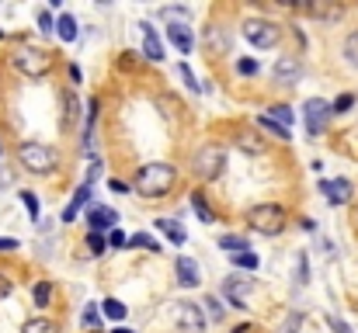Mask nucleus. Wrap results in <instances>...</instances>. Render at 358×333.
I'll use <instances>...</instances> for the list:
<instances>
[{
	"mask_svg": "<svg viewBox=\"0 0 358 333\" xmlns=\"http://www.w3.org/2000/svg\"><path fill=\"white\" fill-rule=\"evenodd\" d=\"M87 222H91V232H105V229H112L119 216H115V209H108V205H94L91 212H87Z\"/></svg>",
	"mask_w": 358,
	"mask_h": 333,
	"instance_id": "11",
	"label": "nucleus"
},
{
	"mask_svg": "<svg viewBox=\"0 0 358 333\" xmlns=\"http://www.w3.org/2000/svg\"><path fill=\"white\" fill-rule=\"evenodd\" d=\"M345 59H348L352 66H358V31H352V35L345 38Z\"/></svg>",
	"mask_w": 358,
	"mask_h": 333,
	"instance_id": "30",
	"label": "nucleus"
},
{
	"mask_svg": "<svg viewBox=\"0 0 358 333\" xmlns=\"http://www.w3.org/2000/svg\"><path fill=\"white\" fill-rule=\"evenodd\" d=\"M220 246H223V250H230V257H234V253H247V250H250V243H247L243 236H220Z\"/></svg>",
	"mask_w": 358,
	"mask_h": 333,
	"instance_id": "22",
	"label": "nucleus"
},
{
	"mask_svg": "<svg viewBox=\"0 0 358 333\" xmlns=\"http://www.w3.org/2000/svg\"><path fill=\"white\" fill-rule=\"evenodd\" d=\"M264 118L275 121V125H282V128H289V125H292V108H285V105H271V108L264 111Z\"/></svg>",
	"mask_w": 358,
	"mask_h": 333,
	"instance_id": "21",
	"label": "nucleus"
},
{
	"mask_svg": "<svg viewBox=\"0 0 358 333\" xmlns=\"http://www.w3.org/2000/svg\"><path fill=\"white\" fill-rule=\"evenodd\" d=\"M178 281H181L185 288H195V285L202 281V271H199V264H195L192 257H178Z\"/></svg>",
	"mask_w": 358,
	"mask_h": 333,
	"instance_id": "13",
	"label": "nucleus"
},
{
	"mask_svg": "<svg viewBox=\"0 0 358 333\" xmlns=\"http://www.w3.org/2000/svg\"><path fill=\"white\" fill-rule=\"evenodd\" d=\"M52 28H56V21H52V14H49V10H38V31H42V35H49Z\"/></svg>",
	"mask_w": 358,
	"mask_h": 333,
	"instance_id": "37",
	"label": "nucleus"
},
{
	"mask_svg": "<svg viewBox=\"0 0 358 333\" xmlns=\"http://www.w3.org/2000/svg\"><path fill=\"white\" fill-rule=\"evenodd\" d=\"M174 320H178V327H181L185 333H202L206 330V320H202V313H199L195 302H181V306H174Z\"/></svg>",
	"mask_w": 358,
	"mask_h": 333,
	"instance_id": "9",
	"label": "nucleus"
},
{
	"mask_svg": "<svg viewBox=\"0 0 358 333\" xmlns=\"http://www.w3.org/2000/svg\"><path fill=\"white\" fill-rule=\"evenodd\" d=\"M115 333H132V330H125V327H119V330H115Z\"/></svg>",
	"mask_w": 358,
	"mask_h": 333,
	"instance_id": "46",
	"label": "nucleus"
},
{
	"mask_svg": "<svg viewBox=\"0 0 358 333\" xmlns=\"http://www.w3.org/2000/svg\"><path fill=\"white\" fill-rule=\"evenodd\" d=\"M303 118H306V132H310V135H320V132L327 128V121H331V101L310 98V101L303 105Z\"/></svg>",
	"mask_w": 358,
	"mask_h": 333,
	"instance_id": "7",
	"label": "nucleus"
},
{
	"mask_svg": "<svg viewBox=\"0 0 358 333\" xmlns=\"http://www.w3.org/2000/svg\"><path fill=\"white\" fill-rule=\"evenodd\" d=\"M31 295H35V306H49V299H52V285H49V281H38Z\"/></svg>",
	"mask_w": 358,
	"mask_h": 333,
	"instance_id": "27",
	"label": "nucleus"
},
{
	"mask_svg": "<svg viewBox=\"0 0 358 333\" xmlns=\"http://www.w3.org/2000/svg\"><path fill=\"white\" fill-rule=\"evenodd\" d=\"M0 184H10V174H7L3 167H0Z\"/></svg>",
	"mask_w": 358,
	"mask_h": 333,
	"instance_id": "45",
	"label": "nucleus"
},
{
	"mask_svg": "<svg viewBox=\"0 0 358 333\" xmlns=\"http://www.w3.org/2000/svg\"><path fill=\"white\" fill-rule=\"evenodd\" d=\"M139 28H143V56H146L150 63H160V59H164V42L157 38V31H153L146 21H143Z\"/></svg>",
	"mask_w": 358,
	"mask_h": 333,
	"instance_id": "12",
	"label": "nucleus"
},
{
	"mask_svg": "<svg viewBox=\"0 0 358 333\" xmlns=\"http://www.w3.org/2000/svg\"><path fill=\"white\" fill-rule=\"evenodd\" d=\"M181 77H185V84H188L192 91H199V84H195V77H192V70H188V63H181Z\"/></svg>",
	"mask_w": 358,
	"mask_h": 333,
	"instance_id": "41",
	"label": "nucleus"
},
{
	"mask_svg": "<svg viewBox=\"0 0 358 333\" xmlns=\"http://www.w3.org/2000/svg\"><path fill=\"white\" fill-rule=\"evenodd\" d=\"M14 70L24 73V77H45L52 70V56L45 49H31V45H21L14 56H10Z\"/></svg>",
	"mask_w": 358,
	"mask_h": 333,
	"instance_id": "4",
	"label": "nucleus"
},
{
	"mask_svg": "<svg viewBox=\"0 0 358 333\" xmlns=\"http://www.w3.org/2000/svg\"><path fill=\"white\" fill-rule=\"evenodd\" d=\"M87 246H91V253H94V257L108 250V243H105V236H101V232H91V236H87Z\"/></svg>",
	"mask_w": 358,
	"mask_h": 333,
	"instance_id": "35",
	"label": "nucleus"
},
{
	"mask_svg": "<svg viewBox=\"0 0 358 333\" xmlns=\"http://www.w3.org/2000/svg\"><path fill=\"white\" fill-rule=\"evenodd\" d=\"M52 31H56L63 42H73V38H77V17H73V14H63V17L56 21V28H52Z\"/></svg>",
	"mask_w": 358,
	"mask_h": 333,
	"instance_id": "19",
	"label": "nucleus"
},
{
	"mask_svg": "<svg viewBox=\"0 0 358 333\" xmlns=\"http://www.w3.org/2000/svg\"><path fill=\"white\" fill-rule=\"evenodd\" d=\"M157 17L174 21V24H185V21H188V10H185V7H164V10H157Z\"/></svg>",
	"mask_w": 358,
	"mask_h": 333,
	"instance_id": "24",
	"label": "nucleus"
},
{
	"mask_svg": "<svg viewBox=\"0 0 358 333\" xmlns=\"http://www.w3.org/2000/svg\"><path fill=\"white\" fill-rule=\"evenodd\" d=\"M195 174L202 177V181H216L220 174H223V167H227V153H223V146H202L199 153H195Z\"/></svg>",
	"mask_w": 358,
	"mask_h": 333,
	"instance_id": "5",
	"label": "nucleus"
},
{
	"mask_svg": "<svg viewBox=\"0 0 358 333\" xmlns=\"http://www.w3.org/2000/svg\"><path fill=\"white\" fill-rule=\"evenodd\" d=\"M247 222H250V229H257V232H264V236H278L282 229H285V209L282 205H275V202H268V205H254L250 212H247Z\"/></svg>",
	"mask_w": 358,
	"mask_h": 333,
	"instance_id": "3",
	"label": "nucleus"
},
{
	"mask_svg": "<svg viewBox=\"0 0 358 333\" xmlns=\"http://www.w3.org/2000/svg\"><path fill=\"white\" fill-rule=\"evenodd\" d=\"M125 243H129V246H146V250H153V253H160V243H157L153 236H146V232H136V236H129Z\"/></svg>",
	"mask_w": 358,
	"mask_h": 333,
	"instance_id": "26",
	"label": "nucleus"
},
{
	"mask_svg": "<svg viewBox=\"0 0 358 333\" xmlns=\"http://www.w3.org/2000/svg\"><path fill=\"white\" fill-rule=\"evenodd\" d=\"M24 333H59V330H56L52 320H31V323H24Z\"/></svg>",
	"mask_w": 358,
	"mask_h": 333,
	"instance_id": "29",
	"label": "nucleus"
},
{
	"mask_svg": "<svg viewBox=\"0 0 358 333\" xmlns=\"http://www.w3.org/2000/svg\"><path fill=\"white\" fill-rule=\"evenodd\" d=\"M243 38H247L254 49H271V45H278L282 28H278L275 21H261V17H254V21L243 24Z\"/></svg>",
	"mask_w": 358,
	"mask_h": 333,
	"instance_id": "6",
	"label": "nucleus"
},
{
	"mask_svg": "<svg viewBox=\"0 0 358 333\" xmlns=\"http://www.w3.org/2000/svg\"><path fill=\"white\" fill-rule=\"evenodd\" d=\"M206 306H209V316H213V323H220V320L227 316V309L220 306V299H216V295H209V299H206Z\"/></svg>",
	"mask_w": 358,
	"mask_h": 333,
	"instance_id": "36",
	"label": "nucleus"
},
{
	"mask_svg": "<svg viewBox=\"0 0 358 333\" xmlns=\"http://www.w3.org/2000/svg\"><path fill=\"white\" fill-rule=\"evenodd\" d=\"M237 73H243V77L257 73V63H254V59H240V63H237Z\"/></svg>",
	"mask_w": 358,
	"mask_h": 333,
	"instance_id": "38",
	"label": "nucleus"
},
{
	"mask_svg": "<svg viewBox=\"0 0 358 333\" xmlns=\"http://www.w3.org/2000/svg\"><path fill=\"white\" fill-rule=\"evenodd\" d=\"M174 177H178V174H174L171 163H146V167H139L132 188H136V195H143V198H164V195L174 188Z\"/></svg>",
	"mask_w": 358,
	"mask_h": 333,
	"instance_id": "1",
	"label": "nucleus"
},
{
	"mask_svg": "<svg viewBox=\"0 0 358 333\" xmlns=\"http://www.w3.org/2000/svg\"><path fill=\"white\" fill-rule=\"evenodd\" d=\"M87 202H91V188L84 184V188H77V191H73V202L66 205V212H63V222H73V219H77V212H80V209H84Z\"/></svg>",
	"mask_w": 358,
	"mask_h": 333,
	"instance_id": "17",
	"label": "nucleus"
},
{
	"mask_svg": "<svg viewBox=\"0 0 358 333\" xmlns=\"http://www.w3.org/2000/svg\"><path fill=\"white\" fill-rule=\"evenodd\" d=\"M17 160H21V167L31 170V174H49V170H56V163H59L56 149L45 146V142H21V146H17Z\"/></svg>",
	"mask_w": 358,
	"mask_h": 333,
	"instance_id": "2",
	"label": "nucleus"
},
{
	"mask_svg": "<svg viewBox=\"0 0 358 333\" xmlns=\"http://www.w3.org/2000/svg\"><path fill=\"white\" fill-rule=\"evenodd\" d=\"M257 125L271 135V139H289V128H282V125H275V121H268L264 114H257Z\"/></svg>",
	"mask_w": 358,
	"mask_h": 333,
	"instance_id": "25",
	"label": "nucleus"
},
{
	"mask_svg": "<svg viewBox=\"0 0 358 333\" xmlns=\"http://www.w3.org/2000/svg\"><path fill=\"white\" fill-rule=\"evenodd\" d=\"M250 288H254V278H227V299L234 306H243V299L250 295Z\"/></svg>",
	"mask_w": 358,
	"mask_h": 333,
	"instance_id": "14",
	"label": "nucleus"
},
{
	"mask_svg": "<svg viewBox=\"0 0 358 333\" xmlns=\"http://www.w3.org/2000/svg\"><path fill=\"white\" fill-rule=\"evenodd\" d=\"M234 264L243 267V271H254V267H257V257H254L250 250H247V253H234Z\"/></svg>",
	"mask_w": 358,
	"mask_h": 333,
	"instance_id": "33",
	"label": "nucleus"
},
{
	"mask_svg": "<svg viewBox=\"0 0 358 333\" xmlns=\"http://www.w3.org/2000/svg\"><path fill=\"white\" fill-rule=\"evenodd\" d=\"M327 323H331V327H334L338 333H348V327H345V323H341L338 316H327Z\"/></svg>",
	"mask_w": 358,
	"mask_h": 333,
	"instance_id": "43",
	"label": "nucleus"
},
{
	"mask_svg": "<svg viewBox=\"0 0 358 333\" xmlns=\"http://www.w3.org/2000/svg\"><path fill=\"white\" fill-rule=\"evenodd\" d=\"M3 250H17V239H0V253Z\"/></svg>",
	"mask_w": 358,
	"mask_h": 333,
	"instance_id": "44",
	"label": "nucleus"
},
{
	"mask_svg": "<svg viewBox=\"0 0 358 333\" xmlns=\"http://www.w3.org/2000/svg\"><path fill=\"white\" fill-rule=\"evenodd\" d=\"M192 205H195V212H199V219H202V222H209V225L216 222V212H213V209L206 205V198H202V191H195V195H192Z\"/></svg>",
	"mask_w": 358,
	"mask_h": 333,
	"instance_id": "23",
	"label": "nucleus"
},
{
	"mask_svg": "<svg viewBox=\"0 0 358 333\" xmlns=\"http://www.w3.org/2000/svg\"><path fill=\"white\" fill-rule=\"evenodd\" d=\"M167 35H171V42H174V49H178L181 56H188V52H192L195 38H192V31H188L185 24H171V28H167Z\"/></svg>",
	"mask_w": 358,
	"mask_h": 333,
	"instance_id": "15",
	"label": "nucleus"
},
{
	"mask_svg": "<svg viewBox=\"0 0 358 333\" xmlns=\"http://www.w3.org/2000/svg\"><path fill=\"white\" fill-rule=\"evenodd\" d=\"M105 243H108V246H125V236H122L119 229H112V232H108V239H105Z\"/></svg>",
	"mask_w": 358,
	"mask_h": 333,
	"instance_id": "40",
	"label": "nucleus"
},
{
	"mask_svg": "<svg viewBox=\"0 0 358 333\" xmlns=\"http://www.w3.org/2000/svg\"><path fill=\"white\" fill-rule=\"evenodd\" d=\"M320 191L327 195V202H331V205H345V202L352 198V181H345V177L320 181Z\"/></svg>",
	"mask_w": 358,
	"mask_h": 333,
	"instance_id": "10",
	"label": "nucleus"
},
{
	"mask_svg": "<svg viewBox=\"0 0 358 333\" xmlns=\"http://www.w3.org/2000/svg\"><path fill=\"white\" fill-rule=\"evenodd\" d=\"M157 229H160V232H167L174 246H185V239H188V236H185V229H181L174 219H157Z\"/></svg>",
	"mask_w": 358,
	"mask_h": 333,
	"instance_id": "20",
	"label": "nucleus"
},
{
	"mask_svg": "<svg viewBox=\"0 0 358 333\" xmlns=\"http://www.w3.org/2000/svg\"><path fill=\"white\" fill-rule=\"evenodd\" d=\"M70 118H77V98H73V91H66V121Z\"/></svg>",
	"mask_w": 358,
	"mask_h": 333,
	"instance_id": "39",
	"label": "nucleus"
},
{
	"mask_svg": "<svg viewBox=\"0 0 358 333\" xmlns=\"http://www.w3.org/2000/svg\"><path fill=\"white\" fill-rule=\"evenodd\" d=\"M10 288H14V285H10V278H7V274H0V302L10 295Z\"/></svg>",
	"mask_w": 358,
	"mask_h": 333,
	"instance_id": "42",
	"label": "nucleus"
},
{
	"mask_svg": "<svg viewBox=\"0 0 358 333\" xmlns=\"http://www.w3.org/2000/svg\"><path fill=\"white\" fill-rule=\"evenodd\" d=\"M206 45H209V52H213V56H227L230 38H227V31H223V28H206Z\"/></svg>",
	"mask_w": 358,
	"mask_h": 333,
	"instance_id": "16",
	"label": "nucleus"
},
{
	"mask_svg": "<svg viewBox=\"0 0 358 333\" xmlns=\"http://www.w3.org/2000/svg\"><path fill=\"white\" fill-rule=\"evenodd\" d=\"M271 77H275V84H282V87H296V84L303 80V63H299L296 56H282V59L275 63Z\"/></svg>",
	"mask_w": 358,
	"mask_h": 333,
	"instance_id": "8",
	"label": "nucleus"
},
{
	"mask_svg": "<svg viewBox=\"0 0 358 333\" xmlns=\"http://www.w3.org/2000/svg\"><path fill=\"white\" fill-rule=\"evenodd\" d=\"M237 146L243 149V153H250V156H261V153L268 149V142H264V139H257L254 132H240V135H237Z\"/></svg>",
	"mask_w": 358,
	"mask_h": 333,
	"instance_id": "18",
	"label": "nucleus"
},
{
	"mask_svg": "<svg viewBox=\"0 0 358 333\" xmlns=\"http://www.w3.org/2000/svg\"><path fill=\"white\" fill-rule=\"evenodd\" d=\"M87 330H94V327H101V313H98V306H87L84 309V320H80Z\"/></svg>",
	"mask_w": 358,
	"mask_h": 333,
	"instance_id": "32",
	"label": "nucleus"
},
{
	"mask_svg": "<svg viewBox=\"0 0 358 333\" xmlns=\"http://www.w3.org/2000/svg\"><path fill=\"white\" fill-rule=\"evenodd\" d=\"M101 306H105V316L108 320H125V306H122L119 299H105Z\"/></svg>",
	"mask_w": 358,
	"mask_h": 333,
	"instance_id": "28",
	"label": "nucleus"
},
{
	"mask_svg": "<svg viewBox=\"0 0 358 333\" xmlns=\"http://www.w3.org/2000/svg\"><path fill=\"white\" fill-rule=\"evenodd\" d=\"M21 202H24L28 216H31V219H38V198H35V191H21Z\"/></svg>",
	"mask_w": 358,
	"mask_h": 333,
	"instance_id": "34",
	"label": "nucleus"
},
{
	"mask_svg": "<svg viewBox=\"0 0 358 333\" xmlns=\"http://www.w3.org/2000/svg\"><path fill=\"white\" fill-rule=\"evenodd\" d=\"M355 108V94H341L334 105H331V114H345V111Z\"/></svg>",
	"mask_w": 358,
	"mask_h": 333,
	"instance_id": "31",
	"label": "nucleus"
}]
</instances>
